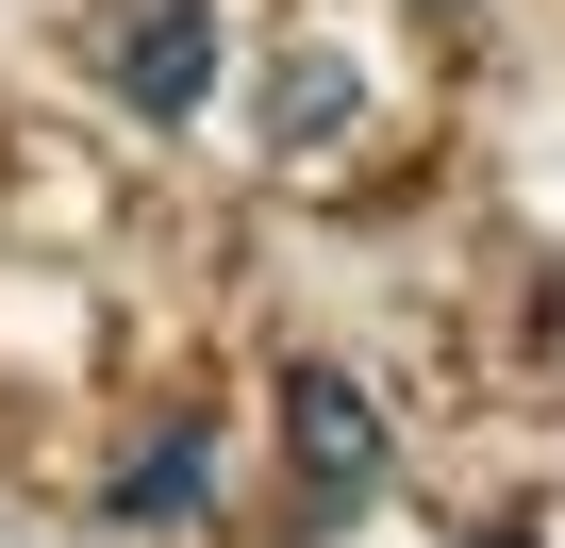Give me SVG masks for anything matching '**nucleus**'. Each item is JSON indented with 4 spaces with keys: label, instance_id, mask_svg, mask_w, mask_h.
Instances as JSON below:
<instances>
[{
    "label": "nucleus",
    "instance_id": "nucleus-5",
    "mask_svg": "<svg viewBox=\"0 0 565 548\" xmlns=\"http://www.w3.org/2000/svg\"><path fill=\"white\" fill-rule=\"evenodd\" d=\"M482 548H499V531H482Z\"/></svg>",
    "mask_w": 565,
    "mask_h": 548
},
{
    "label": "nucleus",
    "instance_id": "nucleus-2",
    "mask_svg": "<svg viewBox=\"0 0 565 548\" xmlns=\"http://www.w3.org/2000/svg\"><path fill=\"white\" fill-rule=\"evenodd\" d=\"M100 84L134 117H200V84H216V0H117V18H100Z\"/></svg>",
    "mask_w": 565,
    "mask_h": 548
},
{
    "label": "nucleus",
    "instance_id": "nucleus-1",
    "mask_svg": "<svg viewBox=\"0 0 565 548\" xmlns=\"http://www.w3.org/2000/svg\"><path fill=\"white\" fill-rule=\"evenodd\" d=\"M282 482H300V531H350L383 498V399L350 366H282Z\"/></svg>",
    "mask_w": 565,
    "mask_h": 548
},
{
    "label": "nucleus",
    "instance_id": "nucleus-4",
    "mask_svg": "<svg viewBox=\"0 0 565 548\" xmlns=\"http://www.w3.org/2000/svg\"><path fill=\"white\" fill-rule=\"evenodd\" d=\"M200 482H216V432H150V449L117 465V498H100V515H117V531H183V515H200Z\"/></svg>",
    "mask_w": 565,
    "mask_h": 548
},
{
    "label": "nucleus",
    "instance_id": "nucleus-3",
    "mask_svg": "<svg viewBox=\"0 0 565 548\" xmlns=\"http://www.w3.org/2000/svg\"><path fill=\"white\" fill-rule=\"evenodd\" d=\"M350 117H366V67L350 51H282L266 67V150H333Z\"/></svg>",
    "mask_w": 565,
    "mask_h": 548
}]
</instances>
